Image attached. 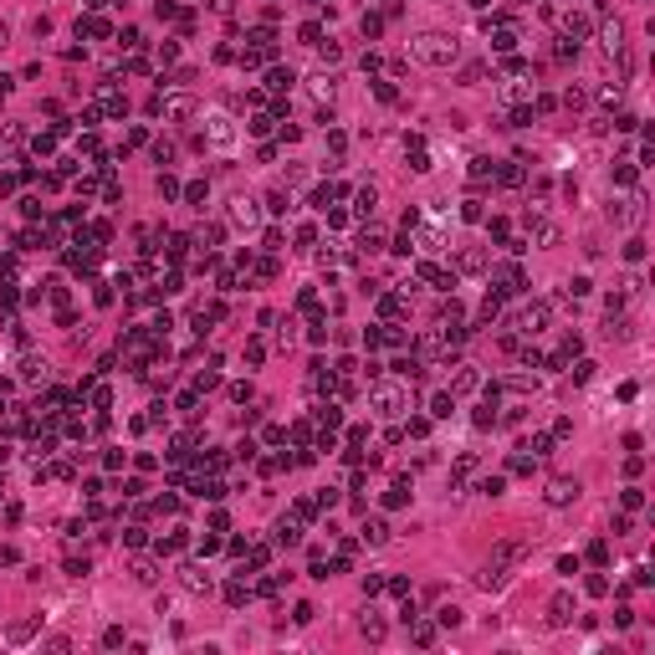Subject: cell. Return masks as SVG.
I'll return each mask as SVG.
<instances>
[{"label": "cell", "instance_id": "9c48e42d", "mask_svg": "<svg viewBox=\"0 0 655 655\" xmlns=\"http://www.w3.org/2000/svg\"><path fill=\"white\" fill-rule=\"evenodd\" d=\"M517 323H522V333H538V328L548 323V307H543V303H538V307H528V312H522Z\"/></svg>", "mask_w": 655, "mask_h": 655}, {"label": "cell", "instance_id": "4fadbf2b", "mask_svg": "<svg viewBox=\"0 0 655 655\" xmlns=\"http://www.w3.org/2000/svg\"><path fill=\"white\" fill-rule=\"evenodd\" d=\"M312 98H333V82H328V77H312Z\"/></svg>", "mask_w": 655, "mask_h": 655}, {"label": "cell", "instance_id": "5b68a950", "mask_svg": "<svg viewBox=\"0 0 655 655\" xmlns=\"http://www.w3.org/2000/svg\"><path fill=\"white\" fill-rule=\"evenodd\" d=\"M210 143H215V149H231V143H235L231 118H210Z\"/></svg>", "mask_w": 655, "mask_h": 655}, {"label": "cell", "instance_id": "30bf717a", "mask_svg": "<svg viewBox=\"0 0 655 655\" xmlns=\"http://www.w3.org/2000/svg\"><path fill=\"white\" fill-rule=\"evenodd\" d=\"M517 558H528V543H502V548H496V563H517Z\"/></svg>", "mask_w": 655, "mask_h": 655}, {"label": "cell", "instance_id": "7a4b0ae2", "mask_svg": "<svg viewBox=\"0 0 655 655\" xmlns=\"http://www.w3.org/2000/svg\"><path fill=\"white\" fill-rule=\"evenodd\" d=\"M640 215H645V200H640V195H625V200L609 205V220H614V226H640Z\"/></svg>", "mask_w": 655, "mask_h": 655}, {"label": "cell", "instance_id": "8fae6325", "mask_svg": "<svg viewBox=\"0 0 655 655\" xmlns=\"http://www.w3.org/2000/svg\"><path fill=\"white\" fill-rule=\"evenodd\" d=\"M185 589H195V594H210V573H200V568H185Z\"/></svg>", "mask_w": 655, "mask_h": 655}, {"label": "cell", "instance_id": "3957f363", "mask_svg": "<svg viewBox=\"0 0 655 655\" xmlns=\"http://www.w3.org/2000/svg\"><path fill=\"white\" fill-rule=\"evenodd\" d=\"M231 220H235V226H256V200H246V195H235V200H231Z\"/></svg>", "mask_w": 655, "mask_h": 655}, {"label": "cell", "instance_id": "ba28073f", "mask_svg": "<svg viewBox=\"0 0 655 655\" xmlns=\"http://www.w3.org/2000/svg\"><path fill=\"white\" fill-rule=\"evenodd\" d=\"M374 404H379V415H395L400 404H404V395H400V389H379V395H374Z\"/></svg>", "mask_w": 655, "mask_h": 655}, {"label": "cell", "instance_id": "7c38bea8", "mask_svg": "<svg viewBox=\"0 0 655 655\" xmlns=\"http://www.w3.org/2000/svg\"><path fill=\"white\" fill-rule=\"evenodd\" d=\"M384 538H389L384 522H369V528H364V543H384Z\"/></svg>", "mask_w": 655, "mask_h": 655}, {"label": "cell", "instance_id": "52a82bcc", "mask_svg": "<svg viewBox=\"0 0 655 655\" xmlns=\"http://www.w3.org/2000/svg\"><path fill=\"white\" fill-rule=\"evenodd\" d=\"M573 496H579V481H553V487H548V502H553V507L573 502Z\"/></svg>", "mask_w": 655, "mask_h": 655}, {"label": "cell", "instance_id": "5bb4252c", "mask_svg": "<svg viewBox=\"0 0 655 655\" xmlns=\"http://www.w3.org/2000/svg\"><path fill=\"white\" fill-rule=\"evenodd\" d=\"M0 46H6V26H0Z\"/></svg>", "mask_w": 655, "mask_h": 655}, {"label": "cell", "instance_id": "277c9868", "mask_svg": "<svg viewBox=\"0 0 655 655\" xmlns=\"http://www.w3.org/2000/svg\"><path fill=\"white\" fill-rule=\"evenodd\" d=\"M573 620V594H553V604H548V625H568Z\"/></svg>", "mask_w": 655, "mask_h": 655}, {"label": "cell", "instance_id": "8992f818", "mask_svg": "<svg viewBox=\"0 0 655 655\" xmlns=\"http://www.w3.org/2000/svg\"><path fill=\"white\" fill-rule=\"evenodd\" d=\"M528 231L538 235L543 246H553V241H558V226H553V220H543V215H528Z\"/></svg>", "mask_w": 655, "mask_h": 655}, {"label": "cell", "instance_id": "6da1fadb", "mask_svg": "<svg viewBox=\"0 0 655 655\" xmlns=\"http://www.w3.org/2000/svg\"><path fill=\"white\" fill-rule=\"evenodd\" d=\"M415 57L425 62V67H445V62H456V42L451 36H440V31H430L415 42Z\"/></svg>", "mask_w": 655, "mask_h": 655}]
</instances>
